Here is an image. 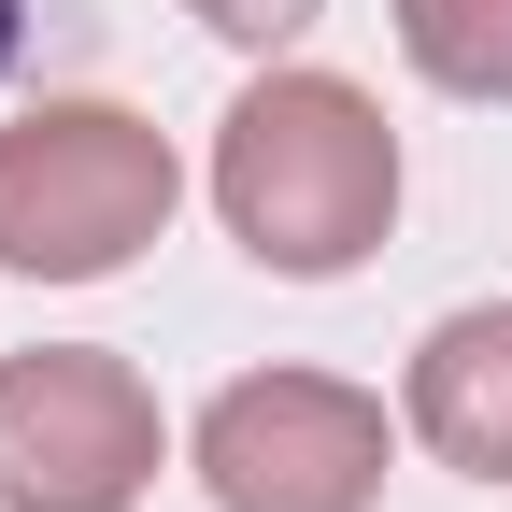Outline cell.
<instances>
[{"label": "cell", "mask_w": 512, "mask_h": 512, "mask_svg": "<svg viewBox=\"0 0 512 512\" xmlns=\"http://www.w3.org/2000/svg\"><path fill=\"white\" fill-rule=\"evenodd\" d=\"M214 214L256 271L285 285H342L356 256L399 228V128L342 72H271L242 86L214 128Z\"/></svg>", "instance_id": "6da1fadb"}, {"label": "cell", "mask_w": 512, "mask_h": 512, "mask_svg": "<svg viewBox=\"0 0 512 512\" xmlns=\"http://www.w3.org/2000/svg\"><path fill=\"white\" fill-rule=\"evenodd\" d=\"M185 200V157L128 100H43L0 128V271L29 285H100L128 271Z\"/></svg>", "instance_id": "7a4b0ae2"}, {"label": "cell", "mask_w": 512, "mask_h": 512, "mask_svg": "<svg viewBox=\"0 0 512 512\" xmlns=\"http://www.w3.org/2000/svg\"><path fill=\"white\" fill-rule=\"evenodd\" d=\"M185 15H200L214 43H299L313 15H328V0H185Z\"/></svg>", "instance_id": "52a82bcc"}, {"label": "cell", "mask_w": 512, "mask_h": 512, "mask_svg": "<svg viewBox=\"0 0 512 512\" xmlns=\"http://www.w3.org/2000/svg\"><path fill=\"white\" fill-rule=\"evenodd\" d=\"M29 29H43V0H0V72L29 57Z\"/></svg>", "instance_id": "ba28073f"}, {"label": "cell", "mask_w": 512, "mask_h": 512, "mask_svg": "<svg viewBox=\"0 0 512 512\" xmlns=\"http://www.w3.org/2000/svg\"><path fill=\"white\" fill-rule=\"evenodd\" d=\"M200 498L214 512H370L384 498V399L342 370H242L200 413Z\"/></svg>", "instance_id": "277c9868"}, {"label": "cell", "mask_w": 512, "mask_h": 512, "mask_svg": "<svg viewBox=\"0 0 512 512\" xmlns=\"http://www.w3.org/2000/svg\"><path fill=\"white\" fill-rule=\"evenodd\" d=\"M157 484V384L100 342L0 356V512H128Z\"/></svg>", "instance_id": "3957f363"}, {"label": "cell", "mask_w": 512, "mask_h": 512, "mask_svg": "<svg viewBox=\"0 0 512 512\" xmlns=\"http://www.w3.org/2000/svg\"><path fill=\"white\" fill-rule=\"evenodd\" d=\"M413 441L441 470H470V484H512V299L484 313H441V328L413 342Z\"/></svg>", "instance_id": "5b68a950"}, {"label": "cell", "mask_w": 512, "mask_h": 512, "mask_svg": "<svg viewBox=\"0 0 512 512\" xmlns=\"http://www.w3.org/2000/svg\"><path fill=\"white\" fill-rule=\"evenodd\" d=\"M399 57L456 100H512V0H399Z\"/></svg>", "instance_id": "8992f818"}]
</instances>
